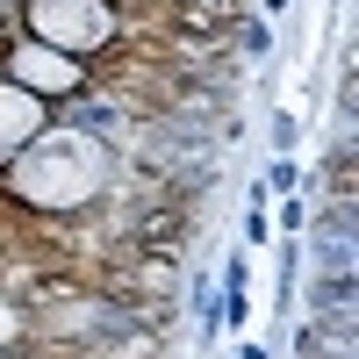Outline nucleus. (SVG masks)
<instances>
[{
    "mask_svg": "<svg viewBox=\"0 0 359 359\" xmlns=\"http://www.w3.org/2000/svg\"><path fill=\"white\" fill-rule=\"evenodd\" d=\"M72 130H86V137H101V130H115V108H72Z\"/></svg>",
    "mask_w": 359,
    "mask_h": 359,
    "instance_id": "2",
    "label": "nucleus"
},
{
    "mask_svg": "<svg viewBox=\"0 0 359 359\" xmlns=\"http://www.w3.org/2000/svg\"><path fill=\"white\" fill-rule=\"evenodd\" d=\"M287 187H294V165H287V158H273V172H266V187H259V201H266V194H287Z\"/></svg>",
    "mask_w": 359,
    "mask_h": 359,
    "instance_id": "3",
    "label": "nucleus"
},
{
    "mask_svg": "<svg viewBox=\"0 0 359 359\" xmlns=\"http://www.w3.org/2000/svg\"><path fill=\"white\" fill-rule=\"evenodd\" d=\"M15 72L36 79V86H50V94H65V86H72V65H65V57H50V50H22Z\"/></svg>",
    "mask_w": 359,
    "mask_h": 359,
    "instance_id": "1",
    "label": "nucleus"
}]
</instances>
